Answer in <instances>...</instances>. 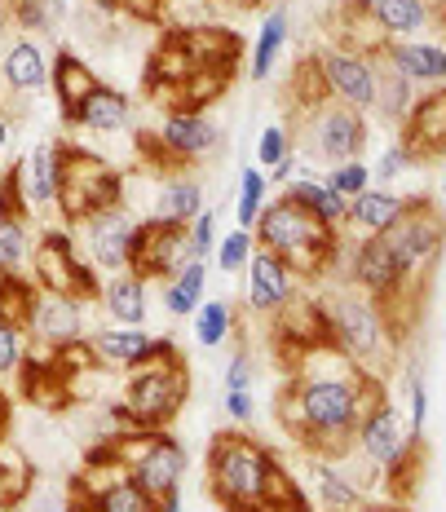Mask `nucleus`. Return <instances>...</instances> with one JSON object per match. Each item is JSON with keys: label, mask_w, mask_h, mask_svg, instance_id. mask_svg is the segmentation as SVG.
Masks as SVG:
<instances>
[{"label": "nucleus", "mask_w": 446, "mask_h": 512, "mask_svg": "<svg viewBox=\"0 0 446 512\" xmlns=\"http://www.w3.org/2000/svg\"><path fill=\"white\" fill-rule=\"evenodd\" d=\"M385 398V376L323 345L292 362V380L283 384L274 415L283 433H292V442H301L310 455H336L354 442L358 420Z\"/></svg>", "instance_id": "f257e3e1"}, {"label": "nucleus", "mask_w": 446, "mask_h": 512, "mask_svg": "<svg viewBox=\"0 0 446 512\" xmlns=\"http://www.w3.org/2000/svg\"><path fill=\"white\" fill-rule=\"evenodd\" d=\"M208 495L226 512H314L301 482L252 433H217L208 442Z\"/></svg>", "instance_id": "f03ea898"}, {"label": "nucleus", "mask_w": 446, "mask_h": 512, "mask_svg": "<svg viewBox=\"0 0 446 512\" xmlns=\"http://www.w3.org/2000/svg\"><path fill=\"white\" fill-rule=\"evenodd\" d=\"M252 239H257L261 252H274L296 279H305V283H318V279L341 270L345 234L323 226L314 212H305L296 204L288 190L265 199L257 226H252Z\"/></svg>", "instance_id": "7ed1b4c3"}, {"label": "nucleus", "mask_w": 446, "mask_h": 512, "mask_svg": "<svg viewBox=\"0 0 446 512\" xmlns=\"http://www.w3.org/2000/svg\"><path fill=\"white\" fill-rule=\"evenodd\" d=\"M323 323H327V345L336 354L367 371H385L398 358V327L371 296L363 292H336L323 301Z\"/></svg>", "instance_id": "20e7f679"}, {"label": "nucleus", "mask_w": 446, "mask_h": 512, "mask_svg": "<svg viewBox=\"0 0 446 512\" xmlns=\"http://www.w3.org/2000/svg\"><path fill=\"white\" fill-rule=\"evenodd\" d=\"M190 398V371L182 354L155 358L146 367L129 371L124 393L115 402V420L120 429H168L177 420V411Z\"/></svg>", "instance_id": "39448f33"}, {"label": "nucleus", "mask_w": 446, "mask_h": 512, "mask_svg": "<svg viewBox=\"0 0 446 512\" xmlns=\"http://www.w3.org/2000/svg\"><path fill=\"white\" fill-rule=\"evenodd\" d=\"M354 446L363 460L380 473V482L385 486H394L398 495H407V486H411V477H416V468H420V437H411L407 429V420H402V411L394 407V402H376L363 420H358V429H354Z\"/></svg>", "instance_id": "423d86ee"}, {"label": "nucleus", "mask_w": 446, "mask_h": 512, "mask_svg": "<svg viewBox=\"0 0 446 512\" xmlns=\"http://www.w3.org/2000/svg\"><path fill=\"white\" fill-rule=\"evenodd\" d=\"M106 446H111V455L124 464V473H129L155 504L182 490V477H186L190 460H186V446L177 442L173 433H164V429H124V433H115Z\"/></svg>", "instance_id": "0eeeda50"}, {"label": "nucleus", "mask_w": 446, "mask_h": 512, "mask_svg": "<svg viewBox=\"0 0 446 512\" xmlns=\"http://www.w3.org/2000/svg\"><path fill=\"white\" fill-rule=\"evenodd\" d=\"M124 204V177L106 164L102 155L80 151L62 142V181H58V212L67 221H89L98 212H111Z\"/></svg>", "instance_id": "6e6552de"}, {"label": "nucleus", "mask_w": 446, "mask_h": 512, "mask_svg": "<svg viewBox=\"0 0 446 512\" xmlns=\"http://www.w3.org/2000/svg\"><path fill=\"white\" fill-rule=\"evenodd\" d=\"M389 256L398 261L402 279L411 287L424 283V274L438 265V252H442V212H438V199L433 195H411L402 217L394 221L389 230H380Z\"/></svg>", "instance_id": "1a4fd4ad"}, {"label": "nucleus", "mask_w": 446, "mask_h": 512, "mask_svg": "<svg viewBox=\"0 0 446 512\" xmlns=\"http://www.w3.org/2000/svg\"><path fill=\"white\" fill-rule=\"evenodd\" d=\"M31 283L40 292H62L71 301H98L102 296V274L80 256L76 239L67 230H45L31 252Z\"/></svg>", "instance_id": "9d476101"}, {"label": "nucleus", "mask_w": 446, "mask_h": 512, "mask_svg": "<svg viewBox=\"0 0 446 512\" xmlns=\"http://www.w3.org/2000/svg\"><path fill=\"white\" fill-rule=\"evenodd\" d=\"M371 128L363 111H349L341 102H318L314 111L301 115V142L314 164H345V159H363Z\"/></svg>", "instance_id": "9b49d317"}, {"label": "nucleus", "mask_w": 446, "mask_h": 512, "mask_svg": "<svg viewBox=\"0 0 446 512\" xmlns=\"http://www.w3.org/2000/svg\"><path fill=\"white\" fill-rule=\"evenodd\" d=\"M142 146H151V155L164 168H190L221 146V128L204 111H164L155 133L142 137Z\"/></svg>", "instance_id": "f8f14e48"}, {"label": "nucleus", "mask_w": 446, "mask_h": 512, "mask_svg": "<svg viewBox=\"0 0 446 512\" xmlns=\"http://www.w3.org/2000/svg\"><path fill=\"white\" fill-rule=\"evenodd\" d=\"M186 261H199L190 252L186 226H173V221H137L133 226V243H129V274H137L142 283H164L182 270Z\"/></svg>", "instance_id": "ddd939ff"}, {"label": "nucleus", "mask_w": 446, "mask_h": 512, "mask_svg": "<svg viewBox=\"0 0 446 512\" xmlns=\"http://www.w3.org/2000/svg\"><path fill=\"white\" fill-rule=\"evenodd\" d=\"M318 80H323L327 102H341L349 111H371L376 106V62L354 49L327 45L314 53Z\"/></svg>", "instance_id": "4468645a"}, {"label": "nucleus", "mask_w": 446, "mask_h": 512, "mask_svg": "<svg viewBox=\"0 0 446 512\" xmlns=\"http://www.w3.org/2000/svg\"><path fill=\"white\" fill-rule=\"evenodd\" d=\"M84 340H89V349L98 354L102 367H120V371H137L155 358L177 354V345L168 336H151L142 327H102V332H93Z\"/></svg>", "instance_id": "2eb2a0df"}, {"label": "nucleus", "mask_w": 446, "mask_h": 512, "mask_svg": "<svg viewBox=\"0 0 446 512\" xmlns=\"http://www.w3.org/2000/svg\"><path fill=\"white\" fill-rule=\"evenodd\" d=\"M23 327L49 354L53 349H67V345H76V340H84V305L62 292H36Z\"/></svg>", "instance_id": "dca6fc26"}, {"label": "nucleus", "mask_w": 446, "mask_h": 512, "mask_svg": "<svg viewBox=\"0 0 446 512\" xmlns=\"http://www.w3.org/2000/svg\"><path fill=\"white\" fill-rule=\"evenodd\" d=\"M80 226H84L80 256L93 265V270L98 274H124L129 270V243H133L137 221H129L120 208H111V212H98V217L80 221Z\"/></svg>", "instance_id": "f3484780"}, {"label": "nucleus", "mask_w": 446, "mask_h": 512, "mask_svg": "<svg viewBox=\"0 0 446 512\" xmlns=\"http://www.w3.org/2000/svg\"><path fill=\"white\" fill-rule=\"evenodd\" d=\"M274 318H279V327H274V345L283 349V358H288V362H296V358L310 354V349L327 345L323 301H318V296H301V292H296Z\"/></svg>", "instance_id": "a211bd4d"}, {"label": "nucleus", "mask_w": 446, "mask_h": 512, "mask_svg": "<svg viewBox=\"0 0 446 512\" xmlns=\"http://www.w3.org/2000/svg\"><path fill=\"white\" fill-rule=\"evenodd\" d=\"M402 146L411 151V159H438L446 151V93L442 89H424L416 93V102L402 115Z\"/></svg>", "instance_id": "6ab92c4d"}, {"label": "nucleus", "mask_w": 446, "mask_h": 512, "mask_svg": "<svg viewBox=\"0 0 446 512\" xmlns=\"http://www.w3.org/2000/svg\"><path fill=\"white\" fill-rule=\"evenodd\" d=\"M243 270H248V309H252V314L274 318L296 292H301V279H296V274L274 252L257 248L248 256V265H243Z\"/></svg>", "instance_id": "aec40b11"}, {"label": "nucleus", "mask_w": 446, "mask_h": 512, "mask_svg": "<svg viewBox=\"0 0 446 512\" xmlns=\"http://www.w3.org/2000/svg\"><path fill=\"white\" fill-rule=\"evenodd\" d=\"M18 190L27 199V212H49L58 208V181H62V142H40L36 151L18 164H9Z\"/></svg>", "instance_id": "412c9836"}, {"label": "nucleus", "mask_w": 446, "mask_h": 512, "mask_svg": "<svg viewBox=\"0 0 446 512\" xmlns=\"http://www.w3.org/2000/svg\"><path fill=\"white\" fill-rule=\"evenodd\" d=\"M380 62L398 71L407 84H420V89H442L446 80V49L438 40H389L380 49Z\"/></svg>", "instance_id": "4be33fe9"}, {"label": "nucleus", "mask_w": 446, "mask_h": 512, "mask_svg": "<svg viewBox=\"0 0 446 512\" xmlns=\"http://www.w3.org/2000/svg\"><path fill=\"white\" fill-rule=\"evenodd\" d=\"M177 45L190 53L199 71H230L235 76L239 67V53H243V40L226 27H186V31H173Z\"/></svg>", "instance_id": "5701e85b"}, {"label": "nucleus", "mask_w": 446, "mask_h": 512, "mask_svg": "<svg viewBox=\"0 0 446 512\" xmlns=\"http://www.w3.org/2000/svg\"><path fill=\"white\" fill-rule=\"evenodd\" d=\"M371 23L385 40H420V31L438 23V0H363Z\"/></svg>", "instance_id": "b1692460"}, {"label": "nucleus", "mask_w": 446, "mask_h": 512, "mask_svg": "<svg viewBox=\"0 0 446 512\" xmlns=\"http://www.w3.org/2000/svg\"><path fill=\"white\" fill-rule=\"evenodd\" d=\"M98 84L102 80L93 76V67L84 58H76L71 49H58V58L49 62V89H53V98H58V111H62V120L67 124H76L80 102L89 98Z\"/></svg>", "instance_id": "393cba45"}, {"label": "nucleus", "mask_w": 446, "mask_h": 512, "mask_svg": "<svg viewBox=\"0 0 446 512\" xmlns=\"http://www.w3.org/2000/svg\"><path fill=\"white\" fill-rule=\"evenodd\" d=\"M0 80H5L9 93H18V98L45 93L49 89V58H45V49H40L31 36H18L14 45L5 49V58H0Z\"/></svg>", "instance_id": "a878e982"}, {"label": "nucleus", "mask_w": 446, "mask_h": 512, "mask_svg": "<svg viewBox=\"0 0 446 512\" xmlns=\"http://www.w3.org/2000/svg\"><path fill=\"white\" fill-rule=\"evenodd\" d=\"M407 199H411V195H394V190H385V186H367L363 195L349 199V208H345V230H354L358 239H363V234L389 230V226H394V221L402 217Z\"/></svg>", "instance_id": "bb28decb"}, {"label": "nucleus", "mask_w": 446, "mask_h": 512, "mask_svg": "<svg viewBox=\"0 0 446 512\" xmlns=\"http://www.w3.org/2000/svg\"><path fill=\"white\" fill-rule=\"evenodd\" d=\"M310 482H314V504L323 512H354L358 504H367V490L349 482L327 455H310Z\"/></svg>", "instance_id": "cd10ccee"}, {"label": "nucleus", "mask_w": 446, "mask_h": 512, "mask_svg": "<svg viewBox=\"0 0 446 512\" xmlns=\"http://www.w3.org/2000/svg\"><path fill=\"white\" fill-rule=\"evenodd\" d=\"M288 195H292L305 212H314L323 226H332V230L345 234V208H349V199H341L323 177H314L310 168H301V173L288 181Z\"/></svg>", "instance_id": "c85d7f7f"}, {"label": "nucleus", "mask_w": 446, "mask_h": 512, "mask_svg": "<svg viewBox=\"0 0 446 512\" xmlns=\"http://www.w3.org/2000/svg\"><path fill=\"white\" fill-rule=\"evenodd\" d=\"M102 309L111 314L115 327H142L146 323V283L137 279V274H111V279H102Z\"/></svg>", "instance_id": "c756f323"}, {"label": "nucleus", "mask_w": 446, "mask_h": 512, "mask_svg": "<svg viewBox=\"0 0 446 512\" xmlns=\"http://www.w3.org/2000/svg\"><path fill=\"white\" fill-rule=\"evenodd\" d=\"M129 120H133V106L115 84H98L76 111V124L89 128V133H120V128H129Z\"/></svg>", "instance_id": "7c9ffc66"}, {"label": "nucleus", "mask_w": 446, "mask_h": 512, "mask_svg": "<svg viewBox=\"0 0 446 512\" xmlns=\"http://www.w3.org/2000/svg\"><path fill=\"white\" fill-rule=\"evenodd\" d=\"M31 490H36V468L14 446V437L0 433V512L23 508Z\"/></svg>", "instance_id": "2f4dec72"}, {"label": "nucleus", "mask_w": 446, "mask_h": 512, "mask_svg": "<svg viewBox=\"0 0 446 512\" xmlns=\"http://www.w3.org/2000/svg\"><path fill=\"white\" fill-rule=\"evenodd\" d=\"M332 23H336V45L363 53V58H371V53L380 58V49L389 45V40L380 36V27L371 23V14H367L363 0H345V5L332 14Z\"/></svg>", "instance_id": "473e14b6"}, {"label": "nucleus", "mask_w": 446, "mask_h": 512, "mask_svg": "<svg viewBox=\"0 0 446 512\" xmlns=\"http://www.w3.org/2000/svg\"><path fill=\"white\" fill-rule=\"evenodd\" d=\"M208 292V261H186L173 279H164V309L173 318H190Z\"/></svg>", "instance_id": "72a5a7b5"}, {"label": "nucleus", "mask_w": 446, "mask_h": 512, "mask_svg": "<svg viewBox=\"0 0 446 512\" xmlns=\"http://www.w3.org/2000/svg\"><path fill=\"white\" fill-rule=\"evenodd\" d=\"M283 45H288V9H279L274 5L270 14L261 18V31H257V40H252V80H265L274 71V62H279V53Z\"/></svg>", "instance_id": "f704fd0d"}, {"label": "nucleus", "mask_w": 446, "mask_h": 512, "mask_svg": "<svg viewBox=\"0 0 446 512\" xmlns=\"http://www.w3.org/2000/svg\"><path fill=\"white\" fill-rule=\"evenodd\" d=\"M204 208V186H199L195 177H168L164 186H159V204H155V212H159V221H173V226H186L195 212Z\"/></svg>", "instance_id": "c9c22d12"}, {"label": "nucleus", "mask_w": 446, "mask_h": 512, "mask_svg": "<svg viewBox=\"0 0 446 512\" xmlns=\"http://www.w3.org/2000/svg\"><path fill=\"white\" fill-rule=\"evenodd\" d=\"M411 102H416V84H407L398 71H389L385 62L376 58V106H371V111H380L389 124H398Z\"/></svg>", "instance_id": "e433bc0d"}, {"label": "nucleus", "mask_w": 446, "mask_h": 512, "mask_svg": "<svg viewBox=\"0 0 446 512\" xmlns=\"http://www.w3.org/2000/svg\"><path fill=\"white\" fill-rule=\"evenodd\" d=\"M31 252H36V234H31L27 221L0 217V270L31 274Z\"/></svg>", "instance_id": "4c0bfd02"}, {"label": "nucleus", "mask_w": 446, "mask_h": 512, "mask_svg": "<svg viewBox=\"0 0 446 512\" xmlns=\"http://www.w3.org/2000/svg\"><path fill=\"white\" fill-rule=\"evenodd\" d=\"M235 332V305L230 301H199L195 309V340L204 349H221Z\"/></svg>", "instance_id": "58836bf2"}, {"label": "nucleus", "mask_w": 446, "mask_h": 512, "mask_svg": "<svg viewBox=\"0 0 446 512\" xmlns=\"http://www.w3.org/2000/svg\"><path fill=\"white\" fill-rule=\"evenodd\" d=\"M265 199H270V181H265V173L257 164L243 168L239 173V195H235V226L239 230H252L265 208Z\"/></svg>", "instance_id": "ea45409f"}, {"label": "nucleus", "mask_w": 446, "mask_h": 512, "mask_svg": "<svg viewBox=\"0 0 446 512\" xmlns=\"http://www.w3.org/2000/svg\"><path fill=\"white\" fill-rule=\"evenodd\" d=\"M36 292H40V287L31 283V274L0 270V318L23 327L27 323V309H31V301H36Z\"/></svg>", "instance_id": "a19ab883"}, {"label": "nucleus", "mask_w": 446, "mask_h": 512, "mask_svg": "<svg viewBox=\"0 0 446 512\" xmlns=\"http://www.w3.org/2000/svg\"><path fill=\"white\" fill-rule=\"evenodd\" d=\"M53 14H62V0H14V5H9V18H14V27L23 31V36L49 31Z\"/></svg>", "instance_id": "79ce46f5"}, {"label": "nucleus", "mask_w": 446, "mask_h": 512, "mask_svg": "<svg viewBox=\"0 0 446 512\" xmlns=\"http://www.w3.org/2000/svg\"><path fill=\"white\" fill-rule=\"evenodd\" d=\"M23 362H27V336L18 323H5L0 318V384L23 376Z\"/></svg>", "instance_id": "37998d69"}, {"label": "nucleus", "mask_w": 446, "mask_h": 512, "mask_svg": "<svg viewBox=\"0 0 446 512\" xmlns=\"http://www.w3.org/2000/svg\"><path fill=\"white\" fill-rule=\"evenodd\" d=\"M212 252H217V270L221 274H239L243 265H248V256L257 252V239H252V230L235 226L226 239H217V248H212Z\"/></svg>", "instance_id": "c03bdc74"}, {"label": "nucleus", "mask_w": 446, "mask_h": 512, "mask_svg": "<svg viewBox=\"0 0 446 512\" xmlns=\"http://www.w3.org/2000/svg\"><path fill=\"white\" fill-rule=\"evenodd\" d=\"M367 159H345V164H336V168H327V186L336 190L341 199H354V195H363V190L371 186V173H367Z\"/></svg>", "instance_id": "a18cd8bd"}, {"label": "nucleus", "mask_w": 446, "mask_h": 512, "mask_svg": "<svg viewBox=\"0 0 446 512\" xmlns=\"http://www.w3.org/2000/svg\"><path fill=\"white\" fill-rule=\"evenodd\" d=\"M407 429L420 442H424V429H429V384H424L420 371H407Z\"/></svg>", "instance_id": "49530a36"}, {"label": "nucleus", "mask_w": 446, "mask_h": 512, "mask_svg": "<svg viewBox=\"0 0 446 512\" xmlns=\"http://www.w3.org/2000/svg\"><path fill=\"white\" fill-rule=\"evenodd\" d=\"M283 155H292V133H288V128H283V124L261 128V137H257V168H261V173H270Z\"/></svg>", "instance_id": "de8ad7c7"}, {"label": "nucleus", "mask_w": 446, "mask_h": 512, "mask_svg": "<svg viewBox=\"0 0 446 512\" xmlns=\"http://www.w3.org/2000/svg\"><path fill=\"white\" fill-rule=\"evenodd\" d=\"M411 168H416L411 151H407L402 142H394V146H385V151H380L376 168H367V173H371V181H376V186H389V181H398L402 173H411Z\"/></svg>", "instance_id": "09e8293b"}, {"label": "nucleus", "mask_w": 446, "mask_h": 512, "mask_svg": "<svg viewBox=\"0 0 446 512\" xmlns=\"http://www.w3.org/2000/svg\"><path fill=\"white\" fill-rule=\"evenodd\" d=\"M186 239H190V252L204 261V256H212V248H217V212L212 208H199L195 217L186 221Z\"/></svg>", "instance_id": "8fccbe9b"}, {"label": "nucleus", "mask_w": 446, "mask_h": 512, "mask_svg": "<svg viewBox=\"0 0 446 512\" xmlns=\"http://www.w3.org/2000/svg\"><path fill=\"white\" fill-rule=\"evenodd\" d=\"M221 407H226V415L239 424V429H248V424L257 420V402H252V389H226Z\"/></svg>", "instance_id": "3c124183"}, {"label": "nucleus", "mask_w": 446, "mask_h": 512, "mask_svg": "<svg viewBox=\"0 0 446 512\" xmlns=\"http://www.w3.org/2000/svg\"><path fill=\"white\" fill-rule=\"evenodd\" d=\"M27 512H71V495L58 486H36L27 495Z\"/></svg>", "instance_id": "603ef678"}, {"label": "nucleus", "mask_w": 446, "mask_h": 512, "mask_svg": "<svg viewBox=\"0 0 446 512\" xmlns=\"http://www.w3.org/2000/svg\"><path fill=\"white\" fill-rule=\"evenodd\" d=\"M221 384H226V389H252V362L235 354L226 362V371H221Z\"/></svg>", "instance_id": "864d4df0"}, {"label": "nucleus", "mask_w": 446, "mask_h": 512, "mask_svg": "<svg viewBox=\"0 0 446 512\" xmlns=\"http://www.w3.org/2000/svg\"><path fill=\"white\" fill-rule=\"evenodd\" d=\"M115 9H124L133 18H159L164 14V0H115Z\"/></svg>", "instance_id": "5fc2aeb1"}, {"label": "nucleus", "mask_w": 446, "mask_h": 512, "mask_svg": "<svg viewBox=\"0 0 446 512\" xmlns=\"http://www.w3.org/2000/svg\"><path fill=\"white\" fill-rule=\"evenodd\" d=\"M301 173V164H296V155H283L279 164L270 168V173H265V181H270V186H288V181Z\"/></svg>", "instance_id": "6e6d98bb"}, {"label": "nucleus", "mask_w": 446, "mask_h": 512, "mask_svg": "<svg viewBox=\"0 0 446 512\" xmlns=\"http://www.w3.org/2000/svg\"><path fill=\"white\" fill-rule=\"evenodd\" d=\"M9 137H14V115H9V106H0V155H5Z\"/></svg>", "instance_id": "4d7b16f0"}, {"label": "nucleus", "mask_w": 446, "mask_h": 512, "mask_svg": "<svg viewBox=\"0 0 446 512\" xmlns=\"http://www.w3.org/2000/svg\"><path fill=\"white\" fill-rule=\"evenodd\" d=\"M9 420H14V402H9L5 384H0V433H9Z\"/></svg>", "instance_id": "13d9d810"}, {"label": "nucleus", "mask_w": 446, "mask_h": 512, "mask_svg": "<svg viewBox=\"0 0 446 512\" xmlns=\"http://www.w3.org/2000/svg\"><path fill=\"white\" fill-rule=\"evenodd\" d=\"M354 512H407V508H402V499H389V504H358Z\"/></svg>", "instance_id": "bf43d9fd"}, {"label": "nucleus", "mask_w": 446, "mask_h": 512, "mask_svg": "<svg viewBox=\"0 0 446 512\" xmlns=\"http://www.w3.org/2000/svg\"><path fill=\"white\" fill-rule=\"evenodd\" d=\"M155 512H186V504H182V495H168V499H159Z\"/></svg>", "instance_id": "052dcab7"}]
</instances>
